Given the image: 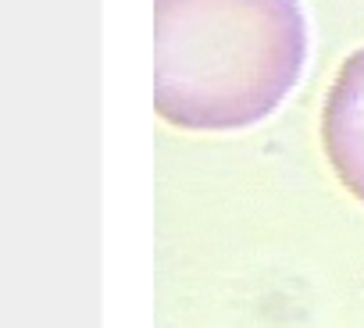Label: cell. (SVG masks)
I'll use <instances>...</instances> for the list:
<instances>
[{"mask_svg":"<svg viewBox=\"0 0 364 328\" xmlns=\"http://www.w3.org/2000/svg\"><path fill=\"white\" fill-rule=\"evenodd\" d=\"M311 61L300 0H154V111L186 132L272 118Z\"/></svg>","mask_w":364,"mask_h":328,"instance_id":"cell-1","label":"cell"},{"mask_svg":"<svg viewBox=\"0 0 364 328\" xmlns=\"http://www.w3.org/2000/svg\"><path fill=\"white\" fill-rule=\"evenodd\" d=\"M321 150L339 186L364 204V47L350 50L321 104Z\"/></svg>","mask_w":364,"mask_h":328,"instance_id":"cell-2","label":"cell"}]
</instances>
